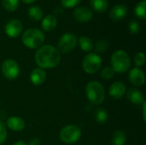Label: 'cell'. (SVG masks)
<instances>
[{
    "mask_svg": "<svg viewBox=\"0 0 146 145\" xmlns=\"http://www.w3.org/2000/svg\"><path fill=\"white\" fill-rule=\"evenodd\" d=\"M61 61L59 50L50 44L41 46L35 53V62L40 68H52L56 67Z\"/></svg>",
    "mask_w": 146,
    "mask_h": 145,
    "instance_id": "1",
    "label": "cell"
},
{
    "mask_svg": "<svg viewBox=\"0 0 146 145\" xmlns=\"http://www.w3.org/2000/svg\"><path fill=\"white\" fill-rule=\"evenodd\" d=\"M45 39L44 32L38 28L27 29L21 37L23 44L29 49L40 48Z\"/></svg>",
    "mask_w": 146,
    "mask_h": 145,
    "instance_id": "2",
    "label": "cell"
},
{
    "mask_svg": "<svg viewBox=\"0 0 146 145\" xmlns=\"http://www.w3.org/2000/svg\"><path fill=\"white\" fill-rule=\"evenodd\" d=\"M111 65L115 73H125L131 66V59L128 54L122 50H115L111 56Z\"/></svg>",
    "mask_w": 146,
    "mask_h": 145,
    "instance_id": "3",
    "label": "cell"
},
{
    "mask_svg": "<svg viewBox=\"0 0 146 145\" xmlns=\"http://www.w3.org/2000/svg\"><path fill=\"white\" fill-rule=\"evenodd\" d=\"M86 93L89 101L95 105H99L104 101V89L98 81L89 82L86 88Z\"/></svg>",
    "mask_w": 146,
    "mask_h": 145,
    "instance_id": "4",
    "label": "cell"
},
{
    "mask_svg": "<svg viewBox=\"0 0 146 145\" xmlns=\"http://www.w3.org/2000/svg\"><path fill=\"white\" fill-rule=\"evenodd\" d=\"M60 138L65 144L76 143L81 137L80 129L74 125H68L60 131Z\"/></svg>",
    "mask_w": 146,
    "mask_h": 145,
    "instance_id": "5",
    "label": "cell"
},
{
    "mask_svg": "<svg viewBox=\"0 0 146 145\" xmlns=\"http://www.w3.org/2000/svg\"><path fill=\"white\" fill-rule=\"evenodd\" d=\"M102 65L101 57L96 53H90L86 55L83 60L82 67L87 73H94L99 70Z\"/></svg>",
    "mask_w": 146,
    "mask_h": 145,
    "instance_id": "6",
    "label": "cell"
},
{
    "mask_svg": "<svg viewBox=\"0 0 146 145\" xmlns=\"http://www.w3.org/2000/svg\"><path fill=\"white\" fill-rule=\"evenodd\" d=\"M77 38L74 34L73 33H64L62 34L60 38L58 39L57 42V47L59 52L62 53H68L71 50H73L76 44H77Z\"/></svg>",
    "mask_w": 146,
    "mask_h": 145,
    "instance_id": "7",
    "label": "cell"
},
{
    "mask_svg": "<svg viewBox=\"0 0 146 145\" xmlns=\"http://www.w3.org/2000/svg\"><path fill=\"white\" fill-rule=\"evenodd\" d=\"M20 72L18 63L13 59H7L2 64V73L8 79H15Z\"/></svg>",
    "mask_w": 146,
    "mask_h": 145,
    "instance_id": "8",
    "label": "cell"
},
{
    "mask_svg": "<svg viewBox=\"0 0 146 145\" xmlns=\"http://www.w3.org/2000/svg\"><path fill=\"white\" fill-rule=\"evenodd\" d=\"M5 33L9 38H16L18 37L22 30L23 25L21 21L17 19H11L9 20L5 25Z\"/></svg>",
    "mask_w": 146,
    "mask_h": 145,
    "instance_id": "9",
    "label": "cell"
},
{
    "mask_svg": "<svg viewBox=\"0 0 146 145\" xmlns=\"http://www.w3.org/2000/svg\"><path fill=\"white\" fill-rule=\"evenodd\" d=\"M74 18L79 22H88L93 17V13L88 7H78L74 11Z\"/></svg>",
    "mask_w": 146,
    "mask_h": 145,
    "instance_id": "10",
    "label": "cell"
},
{
    "mask_svg": "<svg viewBox=\"0 0 146 145\" xmlns=\"http://www.w3.org/2000/svg\"><path fill=\"white\" fill-rule=\"evenodd\" d=\"M128 12L127 7L123 3H118L115 5L110 11V17L112 21H119L123 20Z\"/></svg>",
    "mask_w": 146,
    "mask_h": 145,
    "instance_id": "11",
    "label": "cell"
},
{
    "mask_svg": "<svg viewBox=\"0 0 146 145\" xmlns=\"http://www.w3.org/2000/svg\"><path fill=\"white\" fill-rule=\"evenodd\" d=\"M128 79L131 84L136 86H141L145 84V73L139 68H133L128 74Z\"/></svg>",
    "mask_w": 146,
    "mask_h": 145,
    "instance_id": "12",
    "label": "cell"
},
{
    "mask_svg": "<svg viewBox=\"0 0 146 145\" xmlns=\"http://www.w3.org/2000/svg\"><path fill=\"white\" fill-rule=\"evenodd\" d=\"M109 93L113 98L120 99L124 97L126 93V85L121 81H116L110 85Z\"/></svg>",
    "mask_w": 146,
    "mask_h": 145,
    "instance_id": "13",
    "label": "cell"
},
{
    "mask_svg": "<svg viewBox=\"0 0 146 145\" xmlns=\"http://www.w3.org/2000/svg\"><path fill=\"white\" fill-rule=\"evenodd\" d=\"M127 99L133 104L136 105H140L142 103H145V97L143 93L135 88H132L130 90H128L127 93Z\"/></svg>",
    "mask_w": 146,
    "mask_h": 145,
    "instance_id": "14",
    "label": "cell"
},
{
    "mask_svg": "<svg viewBox=\"0 0 146 145\" xmlns=\"http://www.w3.org/2000/svg\"><path fill=\"white\" fill-rule=\"evenodd\" d=\"M57 26V19L53 15H47L42 19L41 27L45 32H50L54 30Z\"/></svg>",
    "mask_w": 146,
    "mask_h": 145,
    "instance_id": "15",
    "label": "cell"
},
{
    "mask_svg": "<svg viewBox=\"0 0 146 145\" xmlns=\"http://www.w3.org/2000/svg\"><path fill=\"white\" fill-rule=\"evenodd\" d=\"M6 124L9 129H11L12 131H15V132H20V131L23 130L25 127L24 121L18 116H10L7 120Z\"/></svg>",
    "mask_w": 146,
    "mask_h": 145,
    "instance_id": "16",
    "label": "cell"
},
{
    "mask_svg": "<svg viewBox=\"0 0 146 145\" xmlns=\"http://www.w3.org/2000/svg\"><path fill=\"white\" fill-rule=\"evenodd\" d=\"M45 78H46V73L43 68H40L33 69L30 76L32 83L35 85H42L44 82Z\"/></svg>",
    "mask_w": 146,
    "mask_h": 145,
    "instance_id": "17",
    "label": "cell"
},
{
    "mask_svg": "<svg viewBox=\"0 0 146 145\" xmlns=\"http://www.w3.org/2000/svg\"><path fill=\"white\" fill-rule=\"evenodd\" d=\"M27 15L33 21H39L43 19L44 12L39 6L33 5L27 9Z\"/></svg>",
    "mask_w": 146,
    "mask_h": 145,
    "instance_id": "18",
    "label": "cell"
},
{
    "mask_svg": "<svg viewBox=\"0 0 146 145\" xmlns=\"http://www.w3.org/2000/svg\"><path fill=\"white\" fill-rule=\"evenodd\" d=\"M92 9L98 13H104L109 7L108 0H90Z\"/></svg>",
    "mask_w": 146,
    "mask_h": 145,
    "instance_id": "19",
    "label": "cell"
},
{
    "mask_svg": "<svg viewBox=\"0 0 146 145\" xmlns=\"http://www.w3.org/2000/svg\"><path fill=\"white\" fill-rule=\"evenodd\" d=\"M79 44L81 50L86 52L91 51L93 48L92 40L87 36H80L79 38Z\"/></svg>",
    "mask_w": 146,
    "mask_h": 145,
    "instance_id": "20",
    "label": "cell"
},
{
    "mask_svg": "<svg viewBox=\"0 0 146 145\" xmlns=\"http://www.w3.org/2000/svg\"><path fill=\"white\" fill-rule=\"evenodd\" d=\"M145 8H146V1L145 0H142L140 1L135 7L134 9V14L135 15L141 19V20H145L146 17L145 13Z\"/></svg>",
    "mask_w": 146,
    "mask_h": 145,
    "instance_id": "21",
    "label": "cell"
},
{
    "mask_svg": "<svg viewBox=\"0 0 146 145\" xmlns=\"http://www.w3.org/2000/svg\"><path fill=\"white\" fill-rule=\"evenodd\" d=\"M19 0H2V6L8 12H14L19 7Z\"/></svg>",
    "mask_w": 146,
    "mask_h": 145,
    "instance_id": "22",
    "label": "cell"
},
{
    "mask_svg": "<svg viewBox=\"0 0 146 145\" xmlns=\"http://www.w3.org/2000/svg\"><path fill=\"white\" fill-rule=\"evenodd\" d=\"M111 142L113 145H123L126 142V135L121 131H115L112 136Z\"/></svg>",
    "mask_w": 146,
    "mask_h": 145,
    "instance_id": "23",
    "label": "cell"
},
{
    "mask_svg": "<svg viewBox=\"0 0 146 145\" xmlns=\"http://www.w3.org/2000/svg\"><path fill=\"white\" fill-rule=\"evenodd\" d=\"M94 117H95V120H96V121L98 123L104 124L108 120V114H107V112L104 109H98L95 111Z\"/></svg>",
    "mask_w": 146,
    "mask_h": 145,
    "instance_id": "24",
    "label": "cell"
},
{
    "mask_svg": "<svg viewBox=\"0 0 146 145\" xmlns=\"http://www.w3.org/2000/svg\"><path fill=\"white\" fill-rule=\"evenodd\" d=\"M110 46V43L107 39L105 38H103V39H99L96 42L95 44V50L97 52H99V53H102V52H104L108 50Z\"/></svg>",
    "mask_w": 146,
    "mask_h": 145,
    "instance_id": "25",
    "label": "cell"
},
{
    "mask_svg": "<svg viewBox=\"0 0 146 145\" xmlns=\"http://www.w3.org/2000/svg\"><path fill=\"white\" fill-rule=\"evenodd\" d=\"M114 74H115V71L111 67L104 68L101 72V77L104 79H110L111 78L114 77Z\"/></svg>",
    "mask_w": 146,
    "mask_h": 145,
    "instance_id": "26",
    "label": "cell"
},
{
    "mask_svg": "<svg viewBox=\"0 0 146 145\" xmlns=\"http://www.w3.org/2000/svg\"><path fill=\"white\" fill-rule=\"evenodd\" d=\"M128 27H129V31L132 34H137L140 31V26H139V22L134 20L130 21V22L128 24Z\"/></svg>",
    "mask_w": 146,
    "mask_h": 145,
    "instance_id": "27",
    "label": "cell"
},
{
    "mask_svg": "<svg viewBox=\"0 0 146 145\" xmlns=\"http://www.w3.org/2000/svg\"><path fill=\"white\" fill-rule=\"evenodd\" d=\"M145 56L143 52H139L134 56V63L138 67H141L145 64Z\"/></svg>",
    "mask_w": 146,
    "mask_h": 145,
    "instance_id": "28",
    "label": "cell"
},
{
    "mask_svg": "<svg viewBox=\"0 0 146 145\" xmlns=\"http://www.w3.org/2000/svg\"><path fill=\"white\" fill-rule=\"evenodd\" d=\"M81 0H61V3L64 8L67 9H71L74 7H76Z\"/></svg>",
    "mask_w": 146,
    "mask_h": 145,
    "instance_id": "29",
    "label": "cell"
},
{
    "mask_svg": "<svg viewBox=\"0 0 146 145\" xmlns=\"http://www.w3.org/2000/svg\"><path fill=\"white\" fill-rule=\"evenodd\" d=\"M7 137V131H6V127L5 125L0 121V144H3L6 139Z\"/></svg>",
    "mask_w": 146,
    "mask_h": 145,
    "instance_id": "30",
    "label": "cell"
},
{
    "mask_svg": "<svg viewBox=\"0 0 146 145\" xmlns=\"http://www.w3.org/2000/svg\"><path fill=\"white\" fill-rule=\"evenodd\" d=\"M40 144V141L38 138H33L32 139H30L28 145H39Z\"/></svg>",
    "mask_w": 146,
    "mask_h": 145,
    "instance_id": "31",
    "label": "cell"
},
{
    "mask_svg": "<svg viewBox=\"0 0 146 145\" xmlns=\"http://www.w3.org/2000/svg\"><path fill=\"white\" fill-rule=\"evenodd\" d=\"M24 3H26V4H32V3H33L36 0H21Z\"/></svg>",
    "mask_w": 146,
    "mask_h": 145,
    "instance_id": "32",
    "label": "cell"
},
{
    "mask_svg": "<svg viewBox=\"0 0 146 145\" xmlns=\"http://www.w3.org/2000/svg\"><path fill=\"white\" fill-rule=\"evenodd\" d=\"M14 145H27V144L23 141H19V142H16L15 144H14Z\"/></svg>",
    "mask_w": 146,
    "mask_h": 145,
    "instance_id": "33",
    "label": "cell"
}]
</instances>
